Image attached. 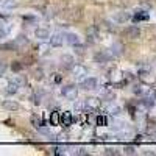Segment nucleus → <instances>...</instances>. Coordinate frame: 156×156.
<instances>
[{
  "label": "nucleus",
  "instance_id": "5701e85b",
  "mask_svg": "<svg viewBox=\"0 0 156 156\" xmlns=\"http://www.w3.org/2000/svg\"><path fill=\"white\" fill-rule=\"evenodd\" d=\"M31 123H33L36 128H41V126H42V120H41V117L33 115V117H31Z\"/></svg>",
  "mask_w": 156,
  "mask_h": 156
},
{
  "label": "nucleus",
  "instance_id": "473e14b6",
  "mask_svg": "<svg viewBox=\"0 0 156 156\" xmlns=\"http://www.w3.org/2000/svg\"><path fill=\"white\" fill-rule=\"evenodd\" d=\"M75 153H76V154H87V150H86V148H78Z\"/></svg>",
  "mask_w": 156,
  "mask_h": 156
},
{
  "label": "nucleus",
  "instance_id": "6e6552de",
  "mask_svg": "<svg viewBox=\"0 0 156 156\" xmlns=\"http://www.w3.org/2000/svg\"><path fill=\"white\" fill-rule=\"evenodd\" d=\"M2 106H3L5 109H8V111H17V109L20 108L19 103L14 101V100H3V101H2Z\"/></svg>",
  "mask_w": 156,
  "mask_h": 156
},
{
  "label": "nucleus",
  "instance_id": "1a4fd4ad",
  "mask_svg": "<svg viewBox=\"0 0 156 156\" xmlns=\"http://www.w3.org/2000/svg\"><path fill=\"white\" fill-rule=\"evenodd\" d=\"M19 84L16 83V81H11V83H8V86H6V89H5V92L8 94V95H14L17 90H19Z\"/></svg>",
  "mask_w": 156,
  "mask_h": 156
},
{
  "label": "nucleus",
  "instance_id": "e433bc0d",
  "mask_svg": "<svg viewBox=\"0 0 156 156\" xmlns=\"http://www.w3.org/2000/svg\"><path fill=\"white\" fill-rule=\"evenodd\" d=\"M55 150H56V151H55L56 154H61V153H64V150H62L61 147H58V148H55Z\"/></svg>",
  "mask_w": 156,
  "mask_h": 156
},
{
  "label": "nucleus",
  "instance_id": "6ab92c4d",
  "mask_svg": "<svg viewBox=\"0 0 156 156\" xmlns=\"http://www.w3.org/2000/svg\"><path fill=\"white\" fill-rule=\"evenodd\" d=\"M95 41H97V33H95L94 28H90V30L87 31V42H89V44H94Z\"/></svg>",
  "mask_w": 156,
  "mask_h": 156
},
{
  "label": "nucleus",
  "instance_id": "20e7f679",
  "mask_svg": "<svg viewBox=\"0 0 156 156\" xmlns=\"http://www.w3.org/2000/svg\"><path fill=\"white\" fill-rule=\"evenodd\" d=\"M48 39H50V44L53 45V47H59L64 42V34L62 33H53Z\"/></svg>",
  "mask_w": 156,
  "mask_h": 156
},
{
  "label": "nucleus",
  "instance_id": "a878e982",
  "mask_svg": "<svg viewBox=\"0 0 156 156\" xmlns=\"http://www.w3.org/2000/svg\"><path fill=\"white\" fill-rule=\"evenodd\" d=\"M129 17H131V14H129V12H123V14H120V16H119V20H120V22H123V20H128Z\"/></svg>",
  "mask_w": 156,
  "mask_h": 156
},
{
  "label": "nucleus",
  "instance_id": "a211bd4d",
  "mask_svg": "<svg viewBox=\"0 0 156 156\" xmlns=\"http://www.w3.org/2000/svg\"><path fill=\"white\" fill-rule=\"evenodd\" d=\"M133 19H134L136 22H139V20H147V19H148V12H145V11H139V14L136 12V14L133 16Z\"/></svg>",
  "mask_w": 156,
  "mask_h": 156
},
{
  "label": "nucleus",
  "instance_id": "393cba45",
  "mask_svg": "<svg viewBox=\"0 0 156 156\" xmlns=\"http://www.w3.org/2000/svg\"><path fill=\"white\" fill-rule=\"evenodd\" d=\"M97 123H98V125H101V126H103V125H108V120H106V117L100 115L98 119H97Z\"/></svg>",
  "mask_w": 156,
  "mask_h": 156
},
{
  "label": "nucleus",
  "instance_id": "f3484780",
  "mask_svg": "<svg viewBox=\"0 0 156 156\" xmlns=\"http://www.w3.org/2000/svg\"><path fill=\"white\" fill-rule=\"evenodd\" d=\"M14 42H16V45L20 48V47H23L25 44H28V39H27V36L20 34V36H17V37H16V41H14Z\"/></svg>",
  "mask_w": 156,
  "mask_h": 156
},
{
  "label": "nucleus",
  "instance_id": "412c9836",
  "mask_svg": "<svg viewBox=\"0 0 156 156\" xmlns=\"http://www.w3.org/2000/svg\"><path fill=\"white\" fill-rule=\"evenodd\" d=\"M22 69H23V64L19 62V61H14V62L11 64V70H12V72H20Z\"/></svg>",
  "mask_w": 156,
  "mask_h": 156
},
{
  "label": "nucleus",
  "instance_id": "39448f33",
  "mask_svg": "<svg viewBox=\"0 0 156 156\" xmlns=\"http://www.w3.org/2000/svg\"><path fill=\"white\" fill-rule=\"evenodd\" d=\"M84 103H86L87 111H98L100 109V100H97V98H86Z\"/></svg>",
  "mask_w": 156,
  "mask_h": 156
},
{
  "label": "nucleus",
  "instance_id": "c756f323",
  "mask_svg": "<svg viewBox=\"0 0 156 156\" xmlns=\"http://www.w3.org/2000/svg\"><path fill=\"white\" fill-rule=\"evenodd\" d=\"M105 153H106V154H119L120 151H117L115 148H106V150H105Z\"/></svg>",
  "mask_w": 156,
  "mask_h": 156
},
{
  "label": "nucleus",
  "instance_id": "7ed1b4c3",
  "mask_svg": "<svg viewBox=\"0 0 156 156\" xmlns=\"http://www.w3.org/2000/svg\"><path fill=\"white\" fill-rule=\"evenodd\" d=\"M123 34H125L126 37H129V39H137V37L140 36V28L137 27V25H129V27L125 28Z\"/></svg>",
  "mask_w": 156,
  "mask_h": 156
},
{
  "label": "nucleus",
  "instance_id": "9b49d317",
  "mask_svg": "<svg viewBox=\"0 0 156 156\" xmlns=\"http://www.w3.org/2000/svg\"><path fill=\"white\" fill-rule=\"evenodd\" d=\"M0 6H2L3 9H12L17 6V2L16 0H2L0 2Z\"/></svg>",
  "mask_w": 156,
  "mask_h": 156
},
{
  "label": "nucleus",
  "instance_id": "aec40b11",
  "mask_svg": "<svg viewBox=\"0 0 156 156\" xmlns=\"http://www.w3.org/2000/svg\"><path fill=\"white\" fill-rule=\"evenodd\" d=\"M109 50H111V53H112L114 56H120V55H122V45H120V44H114Z\"/></svg>",
  "mask_w": 156,
  "mask_h": 156
},
{
  "label": "nucleus",
  "instance_id": "dca6fc26",
  "mask_svg": "<svg viewBox=\"0 0 156 156\" xmlns=\"http://www.w3.org/2000/svg\"><path fill=\"white\" fill-rule=\"evenodd\" d=\"M95 61L98 62V64H105V62H108L109 61V56L106 55V53H95Z\"/></svg>",
  "mask_w": 156,
  "mask_h": 156
},
{
  "label": "nucleus",
  "instance_id": "4c0bfd02",
  "mask_svg": "<svg viewBox=\"0 0 156 156\" xmlns=\"http://www.w3.org/2000/svg\"><path fill=\"white\" fill-rule=\"evenodd\" d=\"M150 139H151V140H156V133H154V131L150 133Z\"/></svg>",
  "mask_w": 156,
  "mask_h": 156
},
{
  "label": "nucleus",
  "instance_id": "cd10ccee",
  "mask_svg": "<svg viewBox=\"0 0 156 156\" xmlns=\"http://www.w3.org/2000/svg\"><path fill=\"white\" fill-rule=\"evenodd\" d=\"M147 97H148V98H153V100H156V90H153V89L147 90Z\"/></svg>",
  "mask_w": 156,
  "mask_h": 156
},
{
  "label": "nucleus",
  "instance_id": "0eeeda50",
  "mask_svg": "<svg viewBox=\"0 0 156 156\" xmlns=\"http://www.w3.org/2000/svg\"><path fill=\"white\" fill-rule=\"evenodd\" d=\"M64 42H67L70 45H76V44H80V37L75 33H66L64 34Z\"/></svg>",
  "mask_w": 156,
  "mask_h": 156
},
{
  "label": "nucleus",
  "instance_id": "c9c22d12",
  "mask_svg": "<svg viewBox=\"0 0 156 156\" xmlns=\"http://www.w3.org/2000/svg\"><path fill=\"white\" fill-rule=\"evenodd\" d=\"M6 36V30H3V28H0V39H3Z\"/></svg>",
  "mask_w": 156,
  "mask_h": 156
},
{
  "label": "nucleus",
  "instance_id": "ddd939ff",
  "mask_svg": "<svg viewBox=\"0 0 156 156\" xmlns=\"http://www.w3.org/2000/svg\"><path fill=\"white\" fill-rule=\"evenodd\" d=\"M34 34H36V37H39V39H48V37H50V31H48L47 28H37V30L34 31Z\"/></svg>",
  "mask_w": 156,
  "mask_h": 156
},
{
  "label": "nucleus",
  "instance_id": "f257e3e1",
  "mask_svg": "<svg viewBox=\"0 0 156 156\" xmlns=\"http://www.w3.org/2000/svg\"><path fill=\"white\" fill-rule=\"evenodd\" d=\"M61 95H62L64 98L73 101V100L76 98V95H78V89H76V86H73V84L64 86V87L61 89Z\"/></svg>",
  "mask_w": 156,
  "mask_h": 156
},
{
  "label": "nucleus",
  "instance_id": "2eb2a0df",
  "mask_svg": "<svg viewBox=\"0 0 156 156\" xmlns=\"http://www.w3.org/2000/svg\"><path fill=\"white\" fill-rule=\"evenodd\" d=\"M0 50H6V51H11V50H19V47L16 45V42H6V44H2L0 45Z\"/></svg>",
  "mask_w": 156,
  "mask_h": 156
},
{
  "label": "nucleus",
  "instance_id": "bb28decb",
  "mask_svg": "<svg viewBox=\"0 0 156 156\" xmlns=\"http://www.w3.org/2000/svg\"><path fill=\"white\" fill-rule=\"evenodd\" d=\"M19 86H23V84H27V80H25V78L23 76H19V78H16V80H14Z\"/></svg>",
  "mask_w": 156,
  "mask_h": 156
},
{
  "label": "nucleus",
  "instance_id": "f03ea898",
  "mask_svg": "<svg viewBox=\"0 0 156 156\" xmlns=\"http://www.w3.org/2000/svg\"><path fill=\"white\" fill-rule=\"evenodd\" d=\"M97 84H98V81H97V78H94V76H87L80 83L81 89H84V90H92V89L97 87Z\"/></svg>",
  "mask_w": 156,
  "mask_h": 156
},
{
  "label": "nucleus",
  "instance_id": "4be33fe9",
  "mask_svg": "<svg viewBox=\"0 0 156 156\" xmlns=\"http://www.w3.org/2000/svg\"><path fill=\"white\" fill-rule=\"evenodd\" d=\"M120 112H122V109H120L119 106H109V108H108V114H109V115H119Z\"/></svg>",
  "mask_w": 156,
  "mask_h": 156
},
{
  "label": "nucleus",
  "instance_id": "4468645a",
  "mask_svg": "<svg viewBox=\"0 0 156 156\" xmlns=\"http://www.w3.org/2000/svg\"><path fill=\"white\" fill-rule=\"evenodd\" d=\"M61 61H62V64H64V67H66V69H69L70 70V67L73 66V58L72 56H69V55H64L62 58H61Z\"/></svg>",
  "mask_w": 156,
  "mask_h": 156
},
{
  "label": "nucleus",
  "instance_id": "58836bf2",
  "mask_svg": "<svg viewBox=\"0 0 156 156\" xmlns=\"http://www.w3.org/2000/svg\"><path fill=\"white\" fill-rule=\"evenodd\" d=\"M0 2H2V0H0Z\"/></svg>",
  "mask_w": 156,
  "mask_h": 156
},
{
  "label": "nucleus",
  "instance_id": "f8f14e48",
  "mask_svg": "<svg viewBox=\"0 0 156 156\" xmlns=\"http://www.w3.org/2000/svg\"><path fill=\"white\" fill-rule=\"evenodd\" d=\"M50 123L51 125H59L61 123V112L59 111H53L50 114Z\"/></svg>",
  "mask_w": 156,
  "mask_h": 156
},
{
  "label": "nucleus",
  "instance_id": "7c9ffc66",
  "mask_svg": "<svg viewBox=\"0 0 156 156\" xmlns=\"http://www.w3.org/2000/svg\"><path fill=\"white\" fill-rule=\"evenodd\" d=\"M34 76L37 78V80H41V78L44 76V75H42V70H41V69H39V70H36V72H34Z\"/></svg>",
  "mask_w": 156,
  "mask_h": 156
},
{
  "label": "nucleus",
  "instance_id": "c85d7f7f",
  "mask_svg": "<svg viewBox=\"0 0 156 156\" xmlns=\"http://www.w3.org/2000/svg\"><path fill=\"white\" fill-rule=\"evenodd\" d=\"M73 47H75V50H76V53H80V55L84 51V47H83L81 44H76V45H73Z\"/></svg>",
  "mask_w": 156,
  "mask_h": 156
},
{
  "label": "nucleus",
  "instance_id": "423d86ee",
  "mask_svg": "<svg viewBox=\"0 0 156 156\" xmlns=\"http://www.w3.org/2000/svg\"><path fill=\"white\" fill-rule=\"evenodd\" d=\"M70 70H72V73H73L75 76H86V75H87L86 67L80 66V64H73V66L70 67Z\"/></svg>",
  "mask_w": 156,
  "mask_h": 156
},
{
  "label": "nucleus",
  "instance_id": "f704fd0d",
  "mask_svg": "<svg viewBox=\"0 0 156 156\" xmlns=\"http://www.w3.org/2000/svg\"><path fill=\"white\" fill-rule=\"evenodd\" d=\"M133 90H134V94H142V87L140 86H136Z\"/></svg>",
  "mask_w": 156,
  "mask_h": 156
},
{
  "label": "nucleus",
  "instance_id": "72a5a7b5",
  "mask_svg": "<svg viewBox=\"0 0 156 156\" xmlns=\"http://www.w3.org/2000/svg\"><path fill=\"white\" fill-rule=\"evenodd\" d=\"M5 69H6L5 62H2V61H0V73H3V72H5Z\"/></svg>",
  "mask_w": 156,
  "mask_h": 156
},
{
  "label": "nucleus",
  "instance_id": "9d476101",
  "mask_svg": "<svg viewBox=\"0 0 156 156\" xmlns=\"http://www.w3.org/2000/svg\"><path fill=\"white\" fill-rule=\"evenodd\" d=\"M72 123V114L69 112V111H66V112H61V125H64V126H69Z\"/></svg>",
  "mask_w": 156,
  "mask_h": 156
},
{
  "label": "nucleus",
  "instance_id": "b1692460",
  "mask_svg": "<svg viewBox=\"0 0 156 156\" xmlns=\"http://www.w3.org/2000/svg\"><path fill=\"white\" fill-rule=\"evenodd\" d=\"M123 153H125V154H136L137 151H136V148H134L133 145H125V147H123Z\"/></svg>",
  "mask_w": 156,
  "mask_h": 156
},
{
  "label": "nucleus",
  "instance_id": "2f4dec72",
  "mask_svg": "<svg viewBox=\"0 0 156 156\" xmlns=\"http://www.w3.org/2000/svg\"><path fill=\"white\" fill-rule=\"evenodd\" d=\"M53 75H55V76H53V81H55V83H59V81L62 80L61 75H58V73H53Z\"/></svg>",
  "mask_w": 156,
  "mask_h": 156
}]
</instances>
